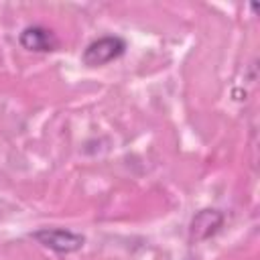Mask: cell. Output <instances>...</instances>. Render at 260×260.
Listing matches in <instances>:
<instances>
[{
    "mask_svg": "<svg viewBox=\"0 0 260 260\" xmlns=\"http://www.w3.org/2000/svg\"><path fill=\"white\" fill-rule=\"evenodd\" d=\"M30 236L41 246H45V248H49L53 252H59V254L77 252L85 244V238L81 234H75V232L65 230V228H41V230L32 232Z\"/></svg>",
    "mask_w": 260,
    "mask_h": 260,
    "instance_id": "cell-1",
    "label": "cell"
},
{
    "mask_svg": "<svg viewBox=\"0 0 260 260\" xmlns=\"http://www.w3.org/2000/svg\"><path fill=\"white\" fill-rule=\"evenodd\" d=\"M124 51H126V41L122 37L108 35V37H102V39L89 43L81 55V61L87 67H100V65H106V63L122 57Z\"/></svg>",
    "mask_w": 260,
    "mask_h": 260,
    "instance_id": "cell-2",
    "label": "cell"
},
{
    "mask_svg": "<svg viewBox=\"0 0 260 260\" xmlns=\"http://www.w3.org/2000/svg\"><path fill=\"white\" fill-rule=\"evenodd\" d=\"M18 43L22 49L32 51V53H49L57 47V37L45 28V26H26L20 35H18Z\"/></svg>",
    "mask_w": 260,
    "mask_h": 260,
    "instance_id": "cell-3",
    "label": "cell"
},
{
    "mask_svg": "<svg viewBox=\"0 0 260 260\" xmlns=\"http://www.w3.org/2000/svg\"><path fill=\"white\" fill-rule=\"evenodd\" d=\"M223 223V215L217 209H201L189 225V236L191 240H207L213 234H217V230Z\"/></svg>",
    "mask_w": 260,
    "mask_h": 260,
    "instance_id": "cell-4",
    "label": "cell"
}]
</instances>
